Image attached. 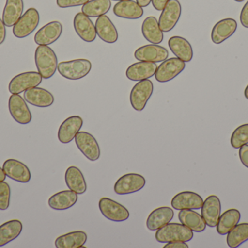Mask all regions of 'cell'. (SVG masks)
I'll return each instance as SVG.
<instances>
[{"label": "cell", "instance_id": "obj_1", "mask_svg": "<svg viewBox=\"0 0 248 248\" xmlns=\"http://www.w3.org/2000/svg\"><path fill=\"white\" fill-rule=\"evenodd\" d=\"M35 64L39 74L45 80L51 78L58 69L56 54L46 45H39L35 51Z\"/></svg>", "mask_w": 248, "mask_h": 248}, {"label": "cell", "instance_id": "obj_2", "mask_svg": "<svg viewBox=\"0 0 248 248\" xmlns=\"http://www.w3.org/2000/svg\"><path fill=\"white\" fill-rule=\"evenodd\" d=\"M193 231L182 224L169 223L157 230L155 240L160 243L171 242L190 241L193 238Z\"/></svg>", "mask_w": 248, "mask_h": 248}, {"label": "cell", "instance_id": "obj_3", "mask_svg": "<svg viewBox=\"0 0 248 248\" xmlns=\"http://www.w3.org/2000/svg\"><path fill=\"white\" fill-rule=\"evenodd\" d=\"M92 63L84 58L62 61L58 64V71L64 78L70 80H78L90 74Z\"/></svg>", "mask_w": 248, "mask_h": 248}, {"label": "cell", "instance_id": "obj_4", "mask_svg": "<svg viewBox=\"0 0 248 248\" xmlns=\"http://www.w3.org/2000/svg\"><path fill=\"white\" fill-rule=\"evenodd\" d=\"M40 21L39 12L34 7H31L14 25L13 33L19 39L27 37L36 30Z\"/></svg>", "mask_w": 248, "mask_h": 248}, {"label": "cell", "instance_id": "obj_5", "mask_svg": "<svg viewBox=\"0 0 248 248\" xmlns=\"http://www.w3.org/2000/svg\"><path fill=\"white\" fill-rule=\"evenodd\" d=\"M154 90L153 82L150 80L138 82L131 89L130 93V103L134 110H144L147 102L151 98Z\"/></svg>", "mask_w": 248, "mask_h": 248}, {"label": "cell", "instance_id": "obj_6", "mask_svg": "<svg viewBox=\"0 0 248 248\" xmlns=\"http://www.w3.org/2000/svg\"><path fill=\"white\" fill-rule=\"evenodd\" d=\"M42 77L39 72L27 71L17 74L9 84V91L12 94H20L29 89L38 87L42 83Z\"/></svg>", "mask_w": 248, "mask_h": 248}, {"label": "cell", "instance_id": "obj_7", "mask_svg": "<svg viewBox=\"0 0 248 248\" xmlns=\"http://www.w3.org/2000/svg\"><path fill=\"white\" fill-rule=\"evenodd\" d=\"M182 15V5L179 0H169L159 17V26L163 32L174 29Z\"/></svg>", "mask_w": 248, "mask_h": 248}, {"label": "cell", "instance_id": "obj_8", "mask_svg": "<svg viewBox=\"0 0 248 248\" xmlns=\"http://www.w3.org/2000/svg\"><path fill=\"white\" fill-rule=\"evenodd\" d=\"M185 67V62L176 57L167 58L157 67L155 77L158 83H168L179 75Z\"/></svg>", "mask_w": 248, "mask_h": 248}, {"label": "cell", "instance_id": "obj_9", "mask_svg": "<svg viewBox=\"0 0 248 248\" xmlns=\"http://www.w3.org/2000/svg\"><path fill=\"white\" fill-rule=\"evenodd\" d=\"M99 208L105 218L114 222H123L128 220L130 216L126 208L108 198L100 199Z\"/></svg>", "mask_w": 248, "mask_h": 248}, {"label": "cell", "instance_id": "obj_10", "mask_svg": "<svg viewBox=\"0 0 248 248\" xmlns=\"http://www.w3.org/2000/svg\"><path fill=\"white\" fill-rule=\"evenodd\" d=\"M146 184L144 176L138 173H127L118 179L114 192L119 195H129L141 190Z\"/></svg>", "mask_w": 248, "mask_h": 248}, {"label": "cell", "instance_id": "obj_11", "mask_svg": "<svg viewBox=\"0 0 248 248\" xmlns=\"http://www.w3.org/2000/svg\"><path fill=\"white\" fill-rule=\"evenodd\" d=\"M75 142L81 153L90 161H97L100 157V146L92 134L81 131L77 134Z\"/></svg>", "mask_w": 248, "mask_h": 248}, {"label": "cell", "instance_id": "obj_12", "mask_svg": "<svg viewBox=\"0 0 248 248\" xmlns=\"http://www.w3.org/2000/svg\"><path fill=\"white\" fill-rule=\"evenodd\" d=\"M9 111L16 122L20 125H27L31 122L32 115L26 101L19 94L10 96L8 102Z\"/></svg>", "mask_w": 248, "mask_h": 248}, {"label": "cell", "instance_id": "obj_13", "mask_svg": "<svg viewBox=\"0 0 248 248\" xmlns=\"http://www.w3.org/2000/svg\"><path fill=\"white\" fill-rule=\"evenodd\" d=\"M169 50L166 48L155 44L140 47L134 52L136 59L146 62H163L169 58Z\"/></svg>", "mask_w": 248, "mask_h": 248}, {"label": "cell", "instance_id": "obj_14", "mask_svg": "<svg viewBox=\"0 0 248 248\" xmlns=\"http://www.w3.org/2000/svg\"><path fill=\"white\" fill-rule=\"evenodd\" d=\"M201 215L207 226L214 228L221 216V204L219 198L216 195L208 197L202 204Z\"/></svg>", "mask_w": 248, "mask_h": 248}, {"label": "cell", "instance_id": "obj_15", "mask_svg": "<svg viewBox=\"0 0 248 248\" xmlns=\"http://www.w3.org/2000/svg\"><path fill=\"white\" fill-rule=\"evenodd\" d=\"M3 170L6 176L19 183H29L31 179L29 167L21 162L14 159H9L3 164Z\"/></svg>", "mask_w": 248, "mask_h": 248}, {"label": "cell", "instance_id": "obj_16", "mask_svg": "<svg viewBox=\"0 0 248 248\" xmlns=\"http://www.w3.org/2000/svg\"><path fill=\"white\" fill-rule=\"evenodd\" d=\"M74 27L78 36L84 42H93L97 37L95 25L84 13H78L74 19Z\"/></svg>", "mask_w": 248, "mask_h": 248}, {"label": "cell", "instance_id": "obj_17", "mask_svg": "<svg viewBox=\"0 0 248 248\" xmlns=\"http://www.w3.org/2000/svg\"><path fill=\"white\" fill-rule=\"evenodd\" d=\"M62 30L63 28L61 22L57 20L49 22L36 32L34 36V42L38 45L48 46L52 45L61 37Z\"/></svg>", "mask_w": 248, "mask_h": 248}, {"label": "cell", "instance_id": "obj_18", "mask_svg": "<svg viewBox=\"0 0 248 248\" xmlns=\"http://www.w3.org/2000/svg\"><path fill=\"white\" fill-rule=\"evenodd\" d=\"M82 118L79 116H71L62 122L58 130V138L60 142L67 144L75 139L76 135L83 126Z\"/></svg>", "mask_w": 248, "mask_h": 248}, {"label": "cell", "instance_id": "obj_19", "mask_svg": "<svg viewBox=\"0 0 248 248\" xmlns=\"http://www.w3.org/2000/svg\"><path fill=\"white\" fill-rule=\"evenodd\" d=\"M203 199L198 194L193 192H182L173 197L170 205L177 211L199 210L202 208Z\"/></svg>", "mask_w": 248, "mask_h": 248}, {"label": "cell", "instance_id": "obj_20", "mask_svg": "<svg viewBox=\"0 0 248 248\" xmlns=\"http://www.w3.org/2000/svg\"><path fill=\"white\" fill-rule=\"evenodd\" d=\"M157 68L155 63L140 61L128 67L125 71V76L131 81L140 82L149 80L155 76Z\"/></svg>", "mask_w": 248, "mask_h": 248}, {"label": "cell", "instance_id": "obj_21", "mask_svg": "<svg viewBox=\"0 0 248 248\" xmlns=\"http://www.w3.org/2000/svg\"><path fill=\"white\" fill-rule=\"evenodd\" d=\"M237 29V23L234 19H222L214 25L211 32V40L214 44L219 45L232 36Z\"/></svg>", "mask_w": 248, "mask_h": 248}, {"label": "cell", "instance_id": "obj_22", "mask_svg": "<svg viewBox=\"0 0 248 248\" xmlns=\"http://www.w3.org/2000/svg\"><path fill=\"white\" fill-rule=\"evenodd\" d=\"M23 99L32 106L40 108L49 107L55 101V98L50 92L38 87L26 90L23 94Z\"/></svg>", "mask_w": 248, "mask_h": 248}, {"label": "cell", "instance_id": "obj_23", "mask_svg": "<svg viewBox=\"0 0 248 248\" xmlns=\"http://www.w3.org/2000/svg\"><path fill=\"white\" fill-rule=\"evenodd\" d=\"M97 35L103 42L113 44L119 39V33L113 22L108 16H100L97 17L95 23Z\"/></svg>", "mask_w": 248, "mask_h": 248}, {"label": "cell", "instance_id": "obj_24", "mask_svg": "<svg viewBox=\"0 0 248 248\" xmlns=\"http://www.w3.org/2000/svg\"><path fill=\"white\" fill-rule=\"evenodd\" d=\"M174 216V212L169 207H160L152 211L147 219V229L150 231H157L169 224Z\"/></svg>", "mask_w": 248, "mask_h": 248}, {"label": "cell", "instance_id": "obj_25", "mask_svg": "<svg viewBox=\"0 0 248 248\" xmlns=\"http://www.w3.org/2000/svg\"><path fill=\"white\" fill-rule=\"evenodd\" d=\"M169 47L176 58L184 62H190L193 58V50L189 41L180 36H171L169 39Z\"/></svg>", "mask_w": 248, "mask_h": 248}, {"label": "cell", "instance_id": "obj_26", "mask_svg": "<svg viewBox=\"0 0 248 248\" xmlns=\"http://www.w3.org/2000/svg\"><path fill=\"white\" fill-rule=\"evenodd\" d=\"M113 13L122 18L137 20L142 17L144 10L137 1L133 0L119 1L113 7Z\"/></svg>", "mask_w": 248, "mask_h": 248}, {"label": "cell", "instance_id": "obj_27", "mask_svg": "<svg viewBox=\"0 0 248 248\" xmlns=\"http://www.w3.org/2000/svg\"><path fill=\"white\" fill-rule=\"evenodd\" d=\"M78 201V195L74 191L65 190L50 197L48 205L55 211H65L72 208Z\"/></svg>", "mask_w": 248, "mask_h": 248}, {"label": "cell", "instance_id": "obj_28", "mask_svg": "<svg viewBox=\"0 0 248 248\" xmlns=\"http://www.w3.org/2000/svg\"><path fill=\"white\" fill-rule=\"evenodd\" d=\"M65 183L70 190L77 195H83L87 192V186L82 172L76 166L67 169L65 174Z\"/></svg>", "mask_w": 248, "mask_h": 248}, {"label": "cell", "instance_id": "obj_29", "mask_svg": "<svg viewBox=\"0 0 248 248\" xmlns=\"http://www.w3.org/2000/svg\"><path fill=\"white\" fill-rule=\"evenodd\" d=\"M141 33L146 40L155 45L163 41V32L159 26L158 20L154 16L146 17L141 25Z\"/></svg>", "mask_w": 248, "mask_h": 248}, {"label": "cell", "instance_id": "obj_30", "mask_svg": "<svg viewBox=\"0 0 248 248\" xmlns=\"http://www.w3.org/2000/svg\"><path fill=\"white\" fill-rule=\"evenodd\" d=\"M23 0H7L2 13V20L7 27L14 26L23 15Z\"/></svg>", "mask_w": 248, "mask_h": 248}, {"label": "cell", "instance_id": "obj_31", "mask_svg": "<svg viewBox=\"0 0 248 248\" xmlns=\"http://www.w3.org/2000/svg\"><path fill=\"white\" fill-rule=\"evenodd\" d=\"M178 217L181 224L186 226L192 231L201 233L206 229L207 225L202 215L192 210H182Z\"/></svg>", "mask_w": 248, "mask_h": 248}, {"label": "cell", "instance_id": "obj_32", "mask_svg": "<svg viewBox=\"0 0 248 248\" xmlns=\"http://www.w3.org/2000/svg\"><path fill=\"white\" fill-rule=\"evenodd\" d=\"M23 231V224L19 220H11L0 226V247L17 239Z\"/></svg>", "mask_w": 248, "mask_h": 248}, {"label": "cell", "instance_id": "obj_33", "mask_svg": "<svg viewBox=\"0 0 248 248\" xmlns=\"http://www.w3.org/2000/svg\"><path fill=\"white\" fill-rule=\"evenodd\" d=\"M87 241V234L82 231H72L60 236L55 242L57 248H79Z\"/></svg>", "mask_w": 248, "mask_h": 248}, {"label": "cell", "instance_id": "obj_34", "mask_svg": "<svg viewBox=\"0 0 248 248\" xmlns=\"http://www.w3.org/2000/svg\"><path fill=\"white\" fill-rule=\"evenodd\" d=\"M241 214L238 210H227L220 216L217 226V232L220 235H226L240 222Z\"/></svg>", "mask_w": 248, "mask_h": 248}, {"label": "cell", "instance_id": "obj_35", "mask_svg": "<svg viewBox=\"0 0 248 248\" xmlns=\"http://www.w3.org/2000/svg\"><path fill=\"white\" fill-rule=\"evenodd\" d=\"M110 8V0H91L82 6L81 11L88 17H98L108 13Z\"/></svg>", "mask_w": 248, "mask_h": 248}, {"label": "cell", "instance_id": "obj_36", "mask_svg": "<svg viewBox=\"0 0 248 248\" xmlns=\"http://www.w3.org/2000/svg\"><path fill=\"white\" fill-rule=\"evenodd\" d=\"M248 240V223L237 224L227 234V245L231 248L240 247Z\"/></svg>", "mask_w": 248, "mask_h": 248}, {"label": "cell", "instance_id": "obj_37", "mask_svg": "<svg viewBox=\"0 0 248 248\" xmlns=\"http://www.w3.org/2000/svg\"><path fill=\"white\" fill-rule=\"evenodd\" d=\"M246 144H248V123L236 128L231 136V145L233 148L240 149Z\"/></svg>", "mask_w": 248, "mask_h": 248}, {"label": "cell", "instance_id": "obj_38", "mask_svg": "<svg viewBox=\"0 0 248 248\" xmlns=\"http://www.w3.org/2000/svg\"><path fill=\"white\" fill-rule=\"evenodd\" d=\"M11 189L8 183L0 182V211H6L10 207Z\"/></svg>", "mask_w": 248, "mask_h": 248}, {"label": "cell", "instance_id": "obj_39", "mask_svg": "<svg viewBox=\"0 0 248 248\" xmlns=\"http://www.w3.org/2000/svg\"><path fill=\"white\" fill-rule=\"evenodd\" d=\"M90 0H57V5L61 8H68V7H78L84 5Z\"/></svg>", "mask_w": 248, "mask_h": 248}, {"label": "cell", "instance_id": "obj_40", "mask_svg": "<svg viewBox=\"0 0 248 248\" xmlns=\"http://www.w3.org/2000/svg\"><path fill=\"white\" fill-rule=\"evenodd\" d=\"M239 156H240V160H241L243 165L248 168V144H246V145L242 146L240 147Z\"/></svg>", "mask_w": 248, "mask_h": 248}, {"label": "cell", "instance_id": "obj_41", "mask_svg": "<svg viewBox=\"0 0 248 248\" xmlns=\"http://www.w3.org/2000/svg\"><path fill=\"white\" fill-rule=\"evenodd\" d=\"M240 19L241 24L248 29V1L242 9Z\"/></svg>", "mask_w": 248, "mask_h": 248}, {"label": "cell", "instance_id": "obj_42", "mask_svg": "<svg viewBox=\"0 0 248 248\" xmlns=\"http://www.w3.org/2000/svg\"><path fill=\"white\" fill-rule=\"evenodd\" d=\"M169 0H152L153 7L157 11H161Z\"/></svg>", "mask_w": 248, "mask_h": 248}, {"label": "cell", "instance_id": "obj_43", "mask_svg": "<svg viewBox=\"0 0 248 248\" xmlns=\"http://www.w3.org/2000/svg\"><path fill=\"white\" fill-rule=\"evenodd\" d=\"M163 248H189V246L185 242H171L168 243Z\"/></svg>", "mask_w": 248, "mask_h": 248}, {"label": "cell", "instance_id": "obj_44", "mask_svg": "<svg viewBox=\"0 0 248 248\" xmlns=\"http://www.w3.org/2000/svg\"><path fill=\"white\" fill-rule=\"evenodd\" d=\"M5 26L3 20L0 18V45H1L6 39Z\"/></svg>", "mask_w": 248, "mask_h": 248}, {"label": "cell", "instance_id": "obj_45", "mask_svg": "<svg viewBox=\"0 0 248 248\" xmlns=\"http://www.w3.org/2000/svg\"><path fill=\"white\" fill-rule=\"evenodd\" d=\"M152 0H137V2L138 3L139 5L141 6V7H146L150 5L151 3Z\"/></svg>", "mask_w": 248, "mask_h": 248}, {"label": "cell", "instance_id": "obj_46", "mask_svg": "<svg viewBox=\"0 0 248 248\" xmlns=\"http://www.w3.org/2000/svg\"><path fill=\"white\" fill-rule=\"evenodd\" d=\"M5 173H4L3 168H1V167H0V182H4V181L5 180Z\"/></svg>", "mask_w": 248, "mask_h": 248}, {"label": "cell", "instance_id": "obj_47", "mask_svg": "<svg viewBox=\"0 0 248 248\" xmlns=\"http://www.w3.org/2000/svg\"><path fill=\"white\" fill-rule=\"evenodd\" d=\"M245 97L246 98V99H248V84L247 85V87H246V89H245Z\"/></svg>", "mask_w": 248, "mask_h": 248}, {"label": "cell", "instance_id": "obj_48", "mask_svg": "<svg viewBox=\"0 0 248 248\" xmlns=\"http://www.w3.org/2000/svg\"><path fill=\"white\" fill-rule=\"evenodd\" d=\"M234 1H237V2H243L245 0H234Z\"/></svg>", "mask_w": 248, "mask_h": 248}, {"label": "cell", "instance_id": "obj_49", "mask_svg": "<svg viewBox=\"0 0 248 248\" xmlns=\"http://www.w3.org/2000/svg\"><path fill=\"white\" fill-rule=\"evenodd\" d=\"M112 1H128V0H112Z\"/></svg>", "mask_w": 248, "mask_h": 248}]
</instances>
